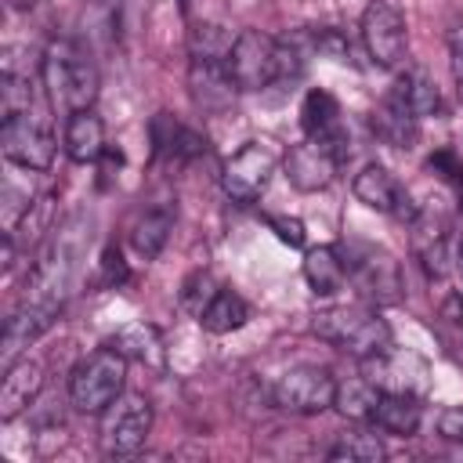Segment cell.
Returning <instances> with one entry per match:
<instances>
[{"mask_svg":"<svg viewBox=\"0 0 463 463\" xmlns=\"http://www.w3.org/2000/svg\"><path fill=\"white\" fill-rule=\"evenodd\" d=\"M333 398H336V380L322 365L286 369L271 387V402L282 412H297V416H315L322 409H333Z\"/></svg>","mask_w":463,"mask_h":463,"instance_id":"cell-6","label":"cell"},{"mask_svg":"<svg viewBox=\"0 0 463 463\" xmlns=\"http://www.w3.org/2000/svg\"><path fill=\"white\" fill-rule=\"evenodd\" d=\"M438 434L449 438V441H463V405L445 409V412L438 416Z\"/></svg>","mask_w":463,"mask_h":463,"instance_id":"cell-39","label":"cell"},{"mask_svg":"<svg viewBox=\"0 0 463 463\" xmlns=\"http://www.w3.org/2000/svg\"><path fill=\"white\" fill-rule=\"evenodd\" d=\"M224 61L239 90H264L279 80V40L260 29H242Z\"/></svg>","mask_w":463,"mask_h":463,"instance_id":"cell-7","label":"cell"},{"mask_svg":"<svg viewBox=\"0 0 463 463\" xmlns=\"http://www.w3.org/2000/svg\"><path fill=\"white\" fill-rule=\"evenodd\" d=\"M58 315H61V300L25 297V300L11 311V318L4 322V340H0V362H4V369H7L11 362H18V354H22L29 344H36V340L58 322Z\"/></svg>","mask_w":463,"mask_h":463,"instance_id":"cell-12","label":"cell"},{"mask_svg":"<svg viewBox=\"0 0 463 463\" xmlns=\"http://www.w3.org/2000/svg\"><path fill=\"white\" fill-rule=\"evenodd\" d=\"M152 430V405L145 394H119L101 412V449L105 456H134L145 449Z\"/></svg>","mask_w":463,"mask_h":463,"instance_id":"cell-5","label":"cell"},{"mask_svg":"<svg viewBox=\"0 0 463 463\" xmlns=\"http://www.w3.org/2000/svg\"><path fill=\"white\" fill-rule=\"evenodd\" d=\"M344 264H347V279L354 286V293L373 304V307H387V304H398L402 300V268L398 260L380 250V246H369V242H347L344 250Z\"/></svg>","mask_w":463,"mask_h":463,"instance_id":"cell-3","label":"cell"},{"mask_svg":"<svg viewBox=\"0 0 463 463\" xmlns=\"http://www.w3.org/2000/svg\"><path fill=\"white\" fill-rule=\"evenodd\" d=\"M311 43H315V54H322V58L351 61V40L333 25H315L311 29Z\"/></svg>","mask_w":463,"mask_h":463,"instance_id":"cell-34","label":"cell"},{"mask_svg":"<svg viewBox=\"0 0 463 463\" xmlns=\"http://www.w3.org/2000/svg\"><path fill=\"white\" fill-rule=\"evenodd\" d=\"M181 4H188V0H181Z\"/></svg>","mask_w":463,"mask_h":463,"instance_id":"cell-42","label":"cell"},{"mask_svg":"<svg viewBox=\"0 0 463 463\" xmlns=\"http://www.w3.org/2000/svg\"><path fill=\"white\" fill-rule=\"evenodd\" d=\"M394 83L402 87V94L409 98V105L416 109V116H420V119H423V116H438V109H441V94H438V83L430 80V72H427V69L409 65Z\"/></svg>","mask_w":463,"mask_h":463,"instance_id":"cell-28","label":"cell"},{"mask_svg":"<svg viewBox=\"0 0 463 463\" xmlns=\"http://www.w3.org/2000/svg\"><path fill=\"white\" fill-rule=\"evenodd\" d=\"M232 43H235V36L221 25H195L192 36H188L192 54H203V58H228Z\"/></svg>","mask_w":463,"mask_h":463,"instance_id":"cell-31","label":"cell"},{"mask_svg":"<svg viewBox=\"0 0 463 463\" xmlns=\"http://www.w3.org/2000/svg\"><path fill=\"white\" fill-rule=\"evenodd\" d=\"M373 130H376V137L387 141L391 148H412V145L420 141V116H416V109L409 105V98L402 94L398 83H394V87L383 94V101L376 105V112H373Z\"/></svg>","mask_w":463,"mask_h":463,"instance_id":"cell-17","label":"cell"},{"mask_svg":"<svg viewBox=\"0 0 463 463\" xmlns=\"http://www.w3.org/2000/svg\"><path fill=\"white\" fill-rule=\"evenodd\" d=\"M286 177H289V184L293 188H300V192H318V188H326L329 181H333V174H336V159L322 148V145H315V141H300V145H293L289 152H286Z\"/></svg>","mask_w":463,"mask_h":463,"instance_id":"cell-18","label":"cell"},{"mask_svg":"<svg viewBox=\"0 0 463 463\" xmlns=\"http://www.w3.org/2000/svg\"><path fill=\"white\" fill-rule=\"evenodd\" d=\"M148 134H152V152H156V159H181V163H184V159H195V156L206 152V137H203L199 130L184 127L181 119H174L170 112H159V116L152 119Z\"/></svg>","mask_w":463,"mask_h":463,"instance_id":"cell-20","label":"cell"},{"mask_svg":"<svg viewBox=\"0 0 463 463\" xmlns=\"http://www.w3.org/2000/svg\"><path fill=\"white\" fill-rule=\"evenodd\" d=\"M188 94H192L195 109H203V112H228L235 105L239 83H235L224 58L192 54V61H188Z\"/></svg>","mask_w":463,"mask_h":463,"instance_id":"cell-14","label":"cell"},{"mask_svg":"<svg viewBox=\"0 0 463 463\" xmlns=\"http://www.w3.org/2000/svg\"><path fill=\"white\" fill-rule=\"evenodd\" d=\"M94 7H105V11H119L123 7V0H90Z\"/></svg>","mask_w":463,"mask_h":463,"instance_id":"cell-41","label":"cell"},{"mask_svg":"<svg viewBox=\"0 0 463 463\" xmlns=\"http://www.w3.org/2000/svg\"><path fill=\"white\" fill-rule=\"evenodd\" d=\"M275 174V152L260 141H246L221 170V184L228 192V199L235 203H253L264 195L268 181Z\"/></svg>","mask_w":463,"mask_h":463,"instance_id":"cell-11","label":"cell"},{"mask_svg":"<svg viewBox=\"0 0 463 463\" xmlns=\"http://www.w3.org/2000/svg\"><path fill=\"white\" fill-rule=\"evenodd\" d=\"M354 195H358L369 210L391 213V217H398V221H405V224L420 213V206L412 203L409 188H405L387 166H380V163H369V166L354 177Z\"/></svg>","mask_w":463,"mask_h":463,"instance_id":"cell-15","label":"cell"},{"mask_svg":"<svg viewBox=\"0 0 463 463\" xmlns=\"http://www.w3.org/2000/svg\"><path fill=\"white\" fill-rule=\"evenodd\" d=\"M326 456L336 459V463H376V459L387 456V449H383V441L376 434L347 430V434H336V441L329 445Z\"/></svg>","mask_w":463,"mask_h":463,"instance_id":"cell-29","label":"cell"},{"mask_svg":"<svg viewBox=\"0 0 463 463\" xmlns=\"http://www.w3.org/2000/svg\"><path fill=\"white\" fill-rule=\"evenodd\" d=\"M362 40L380 69H398L405 61V18L391 0H369L362 14Z\"/></svg>","mask_w":463,"mask_h":463,"instance_id":"cell-9","label":"cell"},{"mask_svg":"<svg viewBox=\"0 0 463 463\" xmlns=\"http://www.w3.org/2000/svg\"><path fill=\"white\" fill-rule=\"evenodd\" d=\"M65 152L72 163H98L105 152V123L94 109L69 112L65 119Z\"/></svg>","mask_w":463,"mask_h":463,"instance_id":"cell-21","label":"cell"},{"mask_svg":"<svg viewBox=\"0 0 463 463\" xmlns=\"http://www.w3.org/2000/svg\"><path fill=\"white\" fill-rule=\"evenodd\" d=\"M427 170L438 174L441 181H449L452 188H463V159L452 148H438L427 156Z\"/></svg>","mask_w":463,"mask_h":463,"instance_id":"cell-35","label":"cell"},{"mask_svg":"<svg viewBox=\"0 0 463 463\" xmlns=\"http://www.w3.org/2000/svg\"><path fill=\"white\" fill-rule=\"evenodd\" d=\"M438 333H441V340L456 351V354H463V300L452 293V297H445V304H441V311H438Z\"/></svg>","mask_w":463,"mask_h":463,"instance_id":"cell-33","label":"cell"},{"mask_svg":"<svg viewBox=\"0 0 463 463\" xmlns=\"http://www.w3.org/2000/svg\"><path fill=\"white\" fill-rule=\"evenodd\" d=\"M420 420H423V409H420L416 394H398V391H383L380 394V405H376V416H373V423L380 430L409 438V434H416Z\"/></svg>","mask_w":463,"mask_h":463,"instance_id":"cell-23","label":"cell"},{"mask_svg":"<svg viewBox=\"0 0 463 463\" xmlns=\"http://www.w3.org/2000/svg\"><path fill=\"white\" fill-rule=\"evenodd\" d=\"M246 318H250V307H246V300H242L239 293H232V289H217V297H213V300L206 304V311L199 315V322H203L206 333H232V329H242Z\"/></svg>","mask_w":463,"mask_h":463,"instance_id":"cell-27","label":"cell"},{"mask_svg":"<svg viewBox=\"0 0 463 463\" xmlns=\"http://www.w3.org/2000/svg\"><path fill=\"white\" fill-rule=\"evenodd\" d=\"M380 394H383V391H380L373 380H365V376H354V380H344V383H336V398H333V409H336V412H344L347 420H358V423H365V420H373V416H376Z\"/></svg>","mask_w":463,"mask_h":463,"instance_id":"cell-25","label":"cell"},{"mask_svg":"<svg viewBox=\"0 0 463 463\" xmlns=\"http://www.w3.org/2000/svg\"><path fill=\"white\" fill-rule=\"evenodd\" d=\"M119 282H127V260L116 246H109L101 253V286H119Z\"/></svg>","mask_w":463,"mask_h":463,"instance_id":"cell-37","label":"cell"},{"mask_svg":"<svg viewBox=\"0 0 463 463\" xmlns=\"http://www.w3.org/2000/svg\"><path fill=\"white\" fill-rule=\"evenodd\" d=\"M43 83L54 105H65L69 112L90 109L98 98V65L76 40H54L43 51Z\"/></svg>","mask_w":463,"mask_h":463,"instance_id":"cell-1","label":"cell"},{"mask_svg":"<svg viewBox=\"0 0 463 463\" xmlns=\"http://www.w3.org/2000/svg\"><path fill=\"white\" fill-rule=\"evenodd\" d=\"M123 380H127V358L116 347H101L72 369L69 398L80 412H105L123 394Z\"/></svg>","mask_w":463,"mask_h":463,"instance_id":"cell-4","label":"cell"},{"mask_svg":"<svg viewBox=\"0 0 463 463\" xmlns=\"http://www.w3.org/2000/svg\"><path fill=\"white\" fill-rule=\"evenodd\" d=\"M300 127H304L307 141L322 145L340 166L347 163V156H351V137H347V127H344V119H340V105H336V98H333L329 90L315 87V90L304 94Z\"/></svg>","mask_w":463,"mask_h":463,"instance_id":"cell-10","label":"cell"},{"mask_svg":"<svg viewBox=\"0 0 463 463\" xmlns=\"http://www.w3.org/2000/svg\"><path fill=\"white\" fill-rule=\"evenodd\" d=\"M449 61H452L456 90H459V101H463V22H452V29H449Z\"/></svg>","mask_w":463,"mask_h":463,"instance_id":"cell-38","label":"cell"},{"mask_svg":"<svg viewBox=\"0 0 463 463\" xmlns=\"http://www.w3.org/2000/svg\"><path fill=\"white\" fill-rule=\"evenodd\" d=\"M311 333L354 358H369L391 344V326L376 315V307H362V304L322 307L311 318Z\"/></svg>","mask_w":463,"mask_h":463,"instance_id":"cell-2","label":"cell"},{"mask_svg":"<svg viewBox=\"0 0 463 463\" xmlns=\"http://www.w3.org/2000/svg\"><path fill=\"white\" fill-rule=\"evenodd\" d=\"M43 391V365L33 358H18L4 369V387H0V420L11 423L18 412H25L36 394Z\"/></svg>","mask_w":463,"mask_h":463,"instance_id":"cell-19","label":"cell"},{"mask_svg":"<svg viewBox=\"0 0 463 463\" xmlns=\"http://www.w3.org/2000/svg\"><path fill=\"white\" fill-rule=\"evenodd\" d=\"M170 228H174V210H170V206H152V210H145V213L134 221V228H130V246H134V253H137L141 260H156V257L163 253L166 239H170Z\"/></svg>","mask_w":463,"mask_h":463,"instance_id":"cell-24","label":"cell"},{"mask_svg":"<svg viewBox=\"0 0 463 463\" xmlns=\"http://www.w3.org/2000/svg\"><path fill=\"white\" fill-rule=\"evenodd\" d=\"M268 228L279 235V242H286V246H293V250H300L304 246V221H297V217H282V213H275V217H268Z\"/></svg>","mask_w":463,"mask_h":463,"instance_id":"cell-36","label":"cell"},{"mask_svg":"<svg viewBox=\"0 0 463 463\" xmlns=\"http://www.w3.org/2000/svg\"><path fill=\"white\" fill-rule=\"evenodd\" d=\"M452 268H456V271H459V279H463V242L452 250Z\"/></svg>","mask_w":463,"mask_h":463,"instance_id":"cell-40","label":"cell"},{"mask_svg":"<svg viewBox=\"0 0 463 463\" xmlns=\"http://www.w3.org/2000/svg\"><path fill=\"white\" fill-rule=\"evenodd\" d=\"M109 347H116L123 358H137V362H145V365H159V362H163V340H159L156 326H145V322L119 329V333L109 340Z\"/></svg>","mask_w":463,"mask_h":463,"instance_id":"cell-26","label":"cell"},{"mask_svg":"<svg viewBox=\"0 0 463 463\" xmlns=\"http://www.w3.org/2000/svg\"><path fill=\"white\" fill-rule=\"evenodd\" d=\"M304 279L315 297H333L347 282V264L340 246H315L304 253Z\"/></svg>","mask_w":463,"mask_h":463,"instance_id":"cell-22","label":"cell"},{"mask_svg":"<svg viewBox=\"0 0 463 463\" xmlns=\"http://www.w3.org/2000/svg\"><path fill=\"white\" fill-rule=\"evenodd\" d=\"M0 148L7 163L22 170H47L54 163V134L36 112L7 116L0 127Z\"/></svg>","mask_w":463,"mask_h":463,"instance_id":"cell-8","label":"cell"},{"mask_svg":"<svg viewBox=\"0 0 463 463\" xmlns=\"http://www.w3.org/2000/svg\"><path fill=\"white\" fill-rule=\"evenodd\" d=\"M43 232H51V195L33 199V203L22 210L18 224L11 228V235H14V239H22L25 246H29V242H36Z\"/></svg>","mask_w":463,"mask_h":463,"instance_id":"cell-30","label":"cell"},{"mask_svg":"<svg viewBox=\"0 0 463 463\" xmlns=\"http://www.w3.org/2000/svg\"><path fill=\"white\" fill-rule=\"evenodd\" d=\"M362 373L380 391H398V394H416V398L427 391V362L412 351H394V344L362 358Z\"/></svg>","mask_w":463,"mask_h":463,"instance_id":"cell-13","label":"cell"},{"mask_svg":"<svg viewBox=\"0 0 463 463\" xmlns=\"http://www.w3.org/2000/svg\"><path fill=\"white\" fill-rule=\"evenodd\" d=\"M409 242L416 260L430 279H441L452 268V250H449V221L438 206H420V213L409 221Z\"/></svg>","mask_w":463,"mask_h":463,"instance_id":"cell-16","label":"cell"},{"mask_svg":"<svg viewBox=\"0 0 463 463\" xmlns=\"http://www.w3.org/2000/svg\"><path fill=\"white\" fill-rule=\"evenodd\" d=\"M217 289H221V286H217L206 271H192V275L181 282V307L199 318V315L206 311V304L217 297Z\"/></svg>","mask_w":463,"mask_h":463,"instance_id":"cell-32","label":"cell"}]
</instances>
